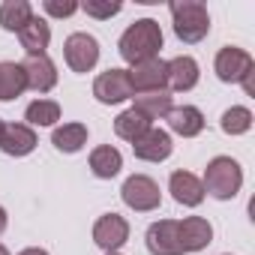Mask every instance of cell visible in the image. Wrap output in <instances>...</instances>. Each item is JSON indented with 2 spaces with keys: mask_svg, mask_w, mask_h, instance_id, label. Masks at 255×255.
<instances>
[{
  "mask_svg": "<svg viewBox=\"0 0 255 255\" xmlns=\"http://www.w3.org/2000/svg\"><path fill=\"white\" fill-rule=\"evenodd\" d=\"M159 48H162V27H159V21H153V18H138V21H132L129 27L123 30L120 42H117L120 57L129 63V66L159 57Z\"/></svg>",
  "mask_w": 255,
  "mask_h": 255,
  "instance_id": "obj_1",
  "label": "cell"
},
{
  "mask_svg": "<svg viewBox=\"0 0 255 255\" xmlns=\"http://www.w3.org/2000/svg\"><path fill=\"white\" fill-rule=\"evenodd\" d=\"M201 186H204V195L216 198V201H231L240 186H243V168L237 159L231 156H213L204 168V177H201Z\"/></svg>",
  "mask_w": 255,
  "mask_h": 255,
  "instance_id": "obj_2",
  "label": "cell"
},
{
  "mask_svg": "<svg viewBox=\"0 0 255 255\" xmlns=\"http://www.w3.org/2000/svg\"><path fill=\"white\" fill-rule=\"evenodd\" d=\"M171 21H174V36L186 45L201 42L210 33V12L201 0H171Z\"/></svg>",
  "mask_w": 255,
  "mask_h": 255,
  "instance_id": "obj_3",
  "label": "cell"
},
{
  "mask_svg": "<svg viewBox=\"0 0 255 255\" xmlns=\"http://www.w3.org/2000/svg\"><path fill=\"white\" fill-rule=\"evenodd\" d=\"M120 198L123 204L135 210V213H150L162 204V192H159V183L147 174H132L126 177L123 186H120Z\"/></svg>",
  "mask_w": 255,
  "mask_h": 255,
  "instance_id": "obj_4",
  "label": "cell"
},
{
  "mask_svg": "<svg viewBox=\"0 0 255 255\" xmlns=\"http://www.w3.org/2000/svg\"><path fill=\"white\" fill-rule=\"evenodd\" d=\"M213 72L219 81L225 84H240L243 78H249L255 72V60L249 51L237 48V45H222L216 51V60H213Z\"/></svg>",
  "mask_w": 255,
  "mask_h": 255,
  "instance_id": "obj_5",
  "label": "cell"
},
{
  "mask_svg": "<svg viewBox=\"0 0 255 255\" xmlns=\"http://www.w3.org/2000/svg\"><path fill=\"white\" fill-rule=\"evenodd\" d=\"M63 57H66V66L72 72H90L99 63V42H96V36L93 33H84V30L66 36Z\"/></svg>",
  "mask_w": 255,
  "mask_h": 255,
  "instance_id": "obj_6",
  "label": "cell"
},
{
  "mask_svg": "<svg viewBox=\"0 0 255 255\" xmlns=\"http://www.w3.org/2000/svg\"><path fill=\"white\" fill-rule=\"evenodd\" d=\"M93 96L102 105H120L126 99H132V84H129V69H105L93 81Z\"/></svg>",
  "mask_w": 255,
  "mask_h": 255,
  "instance_id": "obj_7",
  "label": "cell"
},
{
  "mask_svg": "<svg viewBox=\"0 0 255 255\" xmlns=\"http://www.w3.org/2000/svg\"><path fill=\"white\" fill-rule=\"evenodd\" d=\"M129 240V222L120 213H102L93 222V243L105 252H120V246Z\"/></svg>",
  "mask_w": 255,
  "mask_h": 255,
  "instance_id": "obj_8",
  "label": "cell"
},
{
  "mask_svg": "<svg viewBox=\"0 0 255 255\" xmlns=\"http://www.w3.org/2000/svg\"><path fill=\"white\" fill-rule=\"evenodd\" d=\"M201 78V69H198V60L189 57V54H180V57H171L165 60V87L168 90H177V93H186L198 84Z\"/></svg>",
  "mask_w": 255,
  "mask_h": 255,
  "instance_id": "obj_9",
  "label": "cell"
},
{
  "mask_svg": "<svg viewBox=\"0 0 255 255\" xmlns=\"http://www.w3.org/2000/svg\"><path fill=\"white\" fill-rule=\"evenodd\" d=\"M171 150H174L171 135H168L165 129H156V126H150V129L132 144V153H135V159H141V162H165V159L171 156Z\"/></svg>",
  "mask_w": 255,
  "mask_h": 255,
  "instance_id": "obj_10",
  "label": "cell"
},
{
  "mask_svg": "<svg viewBox=\"0 0 255 255\" xmlns=\"http://www.w3.org/2000/svg\"><path fill=\"white\" fill-rule=\"evenodd\" d=\"M33 147H36V132L27 123H3L0 126V150L6 156L21 159V156L33 153Z\"/></svg>",
  "mask_w": 255,
  "mask_h": 255,
  "instance_id": "obj_11",
  "label": "cell"
},
{
  "mask_svg": "<svg viewBox=\"0 0 255 255\" xmlns=\"http://www.w3.org/2000/svg\"><path fill=\"white\" fill-rule=\"evenodd\" d=\"M147 252L150 255H183L180 240H177V219H159L147 228L144 234Z\"/></svg>",
  "mask_w": 255,
  "mask_h": 255,
  "instance_id": "obj_12",
  "label": "cell"
},
{
  "mask_svg": "<svg viewBox=\"0 0 255 255\" xmlns=\"http://www.w3.org/2000/svg\"><path fill=\"white\" fill-rule=\"evenodd\" d=\"M21 69H24V81L30 90L36 93H48L54 90L57 84V66L48 54H39V57H24L21 60Z\"/></svg>",
  "mask_w": 255,
  "mask_h": 255,
  "instance_id": "obj_13",
  "label": "cell"
},
{
  "mask_svg": "<svg viewBox=\"0 0 255 255\" xmlns=\"http://www.w3.org/2000/svg\"><path fill=\"white\" fill-rule=\"evenodd\" d=\"M177 240H180L183 255H186V252H201V249L213 240V225H210L204 216L177 219Z\"/></svg>",
  "mask_w": 255,
  "mask_h": 255,
  "instance_id": "obj_14",
  "label": "cell"
},
{
  "mask_svg": "<svg viewBox=\"0 0 255 255\" xmlns=\"http://www.w3.org/2000/svg\"><path fill=\"white\" fill-rule=\"evenodd\" d=\"M168 192L171 198L180 204V207H198L204 201V186H201V177H195L192 171H171L168 177Z\"/></svg>",
  "mask_w": 255,
  "mask_h": 255,
  "instance_id": "obj_15",
  "label": "cell"
},
{
  "mask_svg": "<svg viewBox=\"0 0 255 255\" xmlns=\"http://www.w3.org/2000/svg\"><path fill=\"white\" fill-rule=\"evenodd\" d=\"M165 120H168V129L180 138H195L204 132V114L195 105H171Z\"/></svg>",
  "mask_w": 255,
  "mask_h": 255,
  "instance_id": "obj_16",
  "label": "cell"
},
{
  "mask_svg": "<svg viewBox=\"0 0 255 255\" xmlns=\"http://www.w3.org/2000/svg\"><path fill=\"white\" fill-rule=\"evenodd\" d=\"M129 84H132V96L147 93V90H162L165 87V60L153 57V60L135 63L129 69Z\"/></svg>",
  "mask_w": 255,
  "mask_h": 255,
  "instance_id": "obj_17",
  "label": "cell"
},
{
  "mask_svg": "<svg viewBox=\"0 0 255 255\" xmlns=\"http://www.w3.org/2000/svg\"><path fill=\"white\" fill-rule=\"evenodd\" d=\"M18 42H21V48L27 51V57L45 54V51H48V42H51V27H48V21L39 18V15H33V18L18 30Z\"/></svg>",
  "mask_w": 255,
  "mask_h": 255,
  "instance_id": "obj_18",
  "label": "cell"
},
{
  "mask_svg": "<svg viewBox=\"0 0 255 255\" xmlns=\"http://www.w3.org/2000/svg\"><path fill=\"white\" fill-rule=\"evenodd\" d=\"M135 111H141L150 123L153 120H165V114L171 111V90L162 87V90H147V93H135Z\"/></svg>",
  "mask_w": 255,
  "mask_h": 255,
  "instance_id": "obj_19",
  "label": "cell"
},
{
  "mask_svg": "<svg viewBox=\"0 0 255 255\" xmlns=\"http://www.w3.org/2000/svg\"><path fill=\"white\" fill-rule=\"evenodd\" d=\"M120 168H123V156H120L117 147H111V144H99V147L90 150V171H93V177H99V180H111V177L120 174Z\"/></svg>",
  "mask_w": 255,
  "mask_h": 255,
  "instance_id": "obj_20",
  "label": "cell"
},
{
  "mask_svg": "<svg viewBox=\"0 0 255 255\" xmlns=\"http://www.w3.org/2000/svg\"><path fill=\"white\" fill-rule=\"evenodd\" d=\"M150 120L141 114V111H135V108H126V111H120L117 117H114V132H117V138H123V141H129V144H135L147 129H150Z\"/></svg>",
  "mask_w": 255,
  "mask_h": 255,
  "instance_id": "obj_21",
  "label": "cell"
},
{
  "mask_svg": "<svg viewBox=\"0 0 255 255\" xmlns=\"http://www.w3.org/2000/svg\"><path fill=\"white\" fill-rule=\"evenodd\" d=\"M27 90L24 69L15 60H0V102H12Z\"/></svg>",
  "mask_w": 255,
  "mask_h": 255,
  "instance_id": "obj_22",
  "label": "cell"
},
{
  "mask_svg": "<svg viewBox=\"0 0 255 255\" xmlns=\"http://www.w3.org/2000/svg\"><path fill=\"white\" fill-rule=\"evenodd\" d=\"M51 144H54L60 153H78V150L87 144V126H84V123H63V126H54Z\"/></svg>",
  "mask_w": 255,
  "mask_h": 255,
  "instance_id": "obj_23",
  "label": "cell"
},
{
  "mask_svg": "<svg viewBox=\"0 0 255 255\" xmlns=\"http://www.w3.org/2000/svg\"><path fill=\"white\" fill-rule=\"evenodd\" d=\"M30 18H33V6L27 0H3L0 3V27L9 33H18Z\"/></svg>",
  "mask_w": 255,
  "mask_h": 255,
  "instance_id": "obj_24",
  "label": "cell"
},
{
  "mask_svg": "<svg viewBox=\"0 0 255 255\" xmlns=\"http://www.w3.org/2000/svg\"><path fill=\"white\" fill-rule=\"evenodd\" d=\"M24 120L27 126H54L60 120V105L54 99H33L27 108H24Z\"/></svg>",
  "mask_w": 255,
  "mask_h": 255,
  "instance_id": "obj_25",
  "label": "cell"
},
{
  "mask_svg": "<svg viewBox=\"0 0 255 255\" xmlns=\"http://www.w3.org/2000/svg\"><path fill=\"white\" fill-rule=\"evenodd\" d=\"M219 126H222L225 135H243V132L252 129V111H249L246 105H231V108L222 114Z\"/></svg>",
  "mask_w": 255,
  "mask_h": 255,
  "instance_id": "obj_26",
  "label": "cell"
},
{
  "mask_svg": "<svg viewBox=\"0 0 255 255\" xmlns=\"http://www.w3.org/2000/svg\"><path fill=\"white\" fill-rule=\"evenodd\" d=\"M78 9H84L90 18H99V21H105V18H111V15H117L120 9H123V3H111V0H87V3H78Z\"/></svg>",
  "mask_w": 255,
  "mask_h": 255,
  "instance_id": "obj_27",
  "label": "cell"
},
{
  "mask_svg": "<svg viewBox=\"0 0 255 255\" xmlns=\"http://www.w3.org/2000/svg\"><path fill=\"white\" fill-rule=\"evenodd\" d=\"M42 9H45L51 18H69V15L78 12V3H75V0H45Z\"/></svg>",
  "mask_w": 255,
  "mask_h": 255,
  "instance_id": "obj_28",
  "label": "cell"
},
{
  "mask_svg": "<svg viewBox=\"0 0 255 255\" xmlns=\"http://www.w3.org/2000/svg\"><path fill=\"white\" fill-rule=\"evenodd\" d=\"M18 255H48L45 249H39V246H30V249H21Z\"/></svg>",
  "mask_w": 255,
  "mask_h": 255,
  "instance_id": "obj_29",
  "label": "cell"
},
{
  "mask_svg": "<svg viewBox=\"0 0 255 255\" xmlns=\"http://www.w3.org/2000/svg\"><path fill=\"white\" fill-rule=\"evenodd\" d=\"M6 222H9V219H6V210H3V207H0V234H3V231H6Z\"/></svg>",
  "mask_w": 255,
  "mask_h": 255,
  "instance_id": "obj_30",
  "label": "cell"
},
{
  "mask_svg": "<svg viewBox=\"0 0 255 255\" xmlns=\"http://www.w3.org/2000/svg\"><path fill=\"white\" fill-rule=\"evenodd\" d=\"M0 255H9V249H6V246H3V243H0Z\"/></svg>",
  "mask_w": 255,
  "mask_h": 255,
  "instance_id": "obj_31",
  "label": "cell"
},
{
  "mask_svg": "<svg viewBox=\"0 0 255 255\" xmlns=\"http://www.w3.org/2000/svg\"><path fill=\"white\" fill-rule=\"evenodd\" d=\"M105 255H120V252H105Z\"/></svg>",
  "mask_w": 255,
  "mask_h": 255,
  "instance_id": "obj_32",
  "label": "cell"
},
{
  "mask_svg": "<svg viewBox=\"0 0 255 255\" xmlns=\"http://www.w3.org/2000/svg\"><path fill=\"white\" fill-rule=\"evenodd\" d=\"M0 126H3V120H0Z\"/></svg>",
  "mask_w": 255,
  "mask_h": 255,
  "instance_id": "obj_33",
  "label": "cell"
},
{
  "mask_svg": "<svg viewBox=\"0 0 255 255\" xmlns=\"http://www.w3.org/2000/svg\"><path fill=\"white\" fill-rule=\"evenodd\" d=\"M225 255H228V252H225Z\"/></svg>",
  "mask_w": 255,
  "mask_h": 255,
  "instance_id": "obj_34",
  "label": "cell"
}]
</instances>
